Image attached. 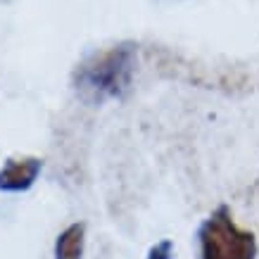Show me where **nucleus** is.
Here are the masks:
<instances>
[{
    "label": "nucleus",
    "instance_id": "obj_1",
    "mask_svg": "<svg viewBox=\"0 0 259 259\" xmlns=\"http://www.w3.org/2000/svg\"><path fill=\"white\" fill-rule=\"evenodd\" d=\"M138 46L121 40L117 46L98 50L76 64L71 74V88L86 105H105L107 100H121L134 86Z\"/></svg>",
    "mask_w": 259,
    "mask_h": 259
},
{
    "label": "nucleus",
    "instance_id": "obj_4",
    "mask_svg": "<svg viewBox=\"0 0 259 259\" xmlns=\"http://www.w3.org/2000/svg\"><path fill=\"white\" fill-rule=\"evenodd\" d=\"M86 224L74 221L55 238V259H83Z\"/></svg>",
    "mask_w": 259,
    "mask_h": 259
},
{
    "label": "nucleus",
    "instance_id": "obj_2",
    "mask_svg": "<svg viewBox=\"0 0 259 259\" xmlns=\"http://www.w3.org/2000/svg\"><path fill=\"white\" fill-rule=\"evenodd\" d=\"M200 259H257V236L233 221L231 207L219 204L197 228Z\"/></svg>",
    "mask_w": 259,
    "mask_h": 259
},
{
    "label": "nucleus",
    "instance_id": "obj_5",
    "mask_svg": "<svg viewBox=\"0 0 259 259\" xmlns=\"http://www.w3.org/2000/svg\"><path fill=\"white\" fill-rule=\"evenodd\" d=\"M145 259H174V240L171 238H162L159 243H155L148 250Z\"/></svg>",
    "mask_w": 259,
    "mask_h": 259
},
{
    "label": "nucleus",
    "instance_id": "obj_3",
    "mask_svg": "<svg viewBox=\"0 0 259 259\" xmlns=\"http://www.w3.org/2000/svg\"><path fill=\"white\" fill-rule=\"evenodd\" d=\"M43 169V159L33 155L12 157L0 166V193H24L36 183Z\"/></svg>",
    "mask_w": 259,
    "mask_h": 259
}]
</instances>
